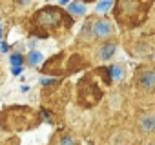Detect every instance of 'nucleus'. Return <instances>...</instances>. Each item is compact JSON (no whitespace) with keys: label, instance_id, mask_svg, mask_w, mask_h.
Returning a JSON list of instances; mask_svg holds the SVG:
<instances>
[{"label":"nucleus","instance_id":"1","mask_svg":"<svg viewBox=\"0 0 155 145\" xmlns=\"http://www.w3.org/2000/svg\"><path fill=\"white\" fill-rule=\"evenodd\" d=\"M111 35V24L106 20H99L93 24V36L97 38H106Z\"/></svg>","mask_w":155,"mask_h":145},{"label":"nucleus","instance_id":"2","mask_svg":"<svg viewBox=\"0 0 155 145\" xmlns=\"http://www.w3.org/2000/svg\"><path fill=\"white\" fill-rule=\"evenodd\" d=\"M139 85L144 89H153L155 87V71H151V69L144 71L139 76Z\"/></svg>","mask_w":155,"mask_h":145},{"label":"nucleus","instance_id":"3","mask_svg":"<svg viewBox=\"0 0 155 145\" xmlns=\"http://www.w3.org/2000/svg\"><path fill=\"white\" fill-rule=\"evenodd\" d=\"M139 127H140L144 132H151V131H155V114H153V113H146V114H142L140 120H139Z\"/></svg>","mask_w":155,"mask_h":145},{"label":"nucleus","instance_id":"4","mask_svg":"<svg viewBox=\"0 0 155 145\" xmlns=\"http://www.w3.org/2000/svg\"><path fill=\"white\" fill-rule=\"evenodd\" d=\"M68 6H69V13H71V15H77V17L86 15V6L81 4V2H71V4H68Z\"/></svg>","mask_w":155,"mask_h":145},{"label":"nucleus","instance_id":"5","mask_svg":"<svg viewBox=\"0 0 155 145\" xmlns=\"http://www.w3.org/2000/svg\"><path fill=\"white\" fill-rule=\"evenodd\" d=\"M115 49H117V45H115V44H106V45L101 49V58H102V60H110V58L113 56Z\"/></svg>","mask_w":155,"mask_h":145},{"label":"nucleus","instance_id":"6","mask_svg":"<svg viewBox=\"0 0 155 145\" xmlns=\"http://www.w3.org/2000/svg\"><path fill=\"white\" fill-rule=\"evenodd\" d=\"M42 60H44V56H42L40 51H31V53L28 54V62H29V65H38Z\"/></svg>","mask_w":155,"mask_h":145},{"label":"nucleus","instance_id":"7","mask_svg":"<svg viewBox=\"0 0 155 145\" xmlns=\"http://www.w3.org/2000/svg\"><path fill=\"white\" fill-rule=\"evenodd\" d=\"M111 8H113V2H110V0H106V2H99V4L95 6L97 13H108Z\"/></svg>","mask_w":155,"mask_h":145},{"label":"nucleus","instance_id":"8","mask_svg":"<svg viewBox=\"0 0 155 145\" xmlns=\"http://www.w3.org/2000/svg\"><path fill=\"white\" fill-rule=\"evenodd\" d=\"M110 71H111V78H113V80H122L124 71H122V67H120V65H113Z\"/></svg>","mask_w":155,"mask_h":145},{"label":"nucleus","instance_id":"9","mask_svg":"<svg viewBox=\"0 0 155 145\" xmlns=\"http://www.w3.org/2000/svg\"><path fill=\"white\" fill-rule=\"evenodd\" d=\"M9 62L13 63V67H22V62H24V58H22L18 53H15V54H11V56H9Z\"/></svg>","mask_w":155,"mask_h":145},{"label":"nucleus","instance_id":"10","mask_svg":"<svg viewBox=\"0 0 155 145\" xmlns=\"http://www.w3.org/2000/svg\"><path fill=\"white\" fill-rule=\"evenodd\" d=\"M60 145H77V143H75V140H71L69 136H66V138H62Z\"/></svg>","mask_w":155,"mask_h":145},{"label":"nucleus","instance_id":"11","mask_svg":"<svg viewBox=\"0 0 155 145\" xmlns=\"http://www.w3.org/2000/svg\"><path fill=\"white\" fill-rule=\"evenodd\" d=\"M22 71H24L22 67H13V69H11V72H13V75H15V76H17V75H20V72H22Z\"/></svg>","mask_w":155,"mask_h":145},{"label":"nucleus","instance_id":"12","mask_svg":"<svg viewBox=\"0 0 155 145\" xmlns=\"http://www.w3.org/2000/svg\"><path fill=\"white\" fill-rule=\"evenodd\" d=\"M0 51H2V53H6V51H8V44H4V42H0Z\"/></svg>","mask_w":155,"mask_h":145},{"label":"nucleus","instance_id":"13","mask_svg":"<svg viewBox=\"0 0 155 145\" xmlns=\"http://www.w3.org/2000/svg\"><path fill=\"white\" fill-rule=\"evenodd\" d=\"M0 38H2V29H0Z\"/></svg>","mask_w":155,"mask_h":145}]
</instances>
